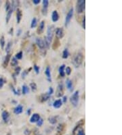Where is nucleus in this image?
<instances>
[{"instance_id":"nucleus-1","label":"nucleus","mask_w":122,"mask_h":135,"mask_svg":"<svg viewBox=\"0 0 122 135\" xmlns=\"http://www.w3.org/2000/svg\"><path fill=\"white\" fill-rule=\"evenodd\" d=\"M83 60H84V55L81 53H78L74 57L73 60V64L75 68H79L82 64Z\"/></svg>"},{"instance_id":"nucleus-2","label":"nucleus","mask_w":122,"mask_h":135,"mask_svg":"<svg viewBox=\"0 0 122 135\" xmlns=\"http://www.w3.org/2000/svg\"><path fill=\"white\" fill-rule=\"evenodd\" d=\"M86 8V1L85 0H79L77 2L76 10L78 14L82 13Z\"/></svg>"},{"instance_id":"nucleus-3","label":"nucleus","mask_w":122,"mask_h":135,"mask_svg":"<svg viewBox=\"0 0 122 135\" xmlns=\"http://www.w3.org/2000/svg\"><path fill=\"white\" fill-rule=\"evenodd\" d=\"M79 91H75L72 96L71 97V102L73 104V106L75 107H77V105L79 104Z\"/></svg>"},{"instance_id":"nucleus-4","label":"nucleus","mask_w":122,"mask_h":135,"mask_svg":"<svg viewBox=\"0 0 122 135\" xmlns=\"http://www.w3.org/2000/svg\"><path fill=\"white\" fill-rule=\"evenodd\" d=\"M54 25H49L48 27V29H47V36L46 38L51 43V42L52 40L54 35Z\"/></svg>"},{"instance_id":"nucleus-5","label":"nucleus","mask_w":122,"mask_h":135,"mask_svg":"<svg viewBox=\"0 0 122 135\" xmlns=\"http://www.w3.org/2000/svg\"><path fill=\"white\" fill-rule=\"evenodd\" d=\"M64 92V88L63 83H60L58 85V87L56 89V96L57 98H61L62 96H63Z\"/></svg>"},{"instance_id":"nucleus-6","label":"nucleus","mask_w":122,"mask_h":135,"mask_svg":"<svg viewBox=\"0 0 122 135\" xmlns=\"http://www.w3.org/2000/svg\"><path fill=\"white\" fill-rule=\"evenodd\" d=\"M73 16V8H71L70 9V10L69 11V12L66 14V18H65V23H64V25L66 27L69 26V23L71 22V20L72 17Z\"/></svg>"},{"instance_id":"nucleus-7","label":"nucleus","mask_w":122,"mask_h":135,"mask_svg":"<svg viewBox=\"0 0 122 135\" xmlns=\"http://www.w3.org/2000/svg\"><path fill=\"white\" fill-rule=\"evenodd\" d=\"M49 1L48 0H43V7L41 9V12L43 15L46 16L48 14V8Z\"/></svg>"},{"instance_id":"nucleus-8","label":"nucleus","mask_w":122,"mask_h":135,"mask_svg":"<svg viewBox=\"0 0 122 135\" xmlns=\"http://www.w3.org/2000/svg\"><path fill=\"white\" fill-rule=\"evenodd\" d=\"M64 36V32L63 29L62 27H58L56 29V36L59 40L62 38Z\"/></svg>"},{"instance_id":"nucleus-9","label":"nucleus","mask_w":122,"mask_h":135,"mask_svg":"<svg viewBox=\"0 0 122 135\" xmlns=\"http://www.w3.org/2000/svg\"><path fill=\"white\" fill-rule=\"evenodd\" d=\"M36 43H37V46H38V47L40 49L41 51H44V49H46L43 40H42L41 38H37L36 39Z\"/></svg>"},{"instance_id":"nucleus-10","label":"nucleus","mask_w":122,"mask_h":135,"mask_svg":"<svg viewBox=\"0 0 122 135\" xmlns=\"http://www.w3.org/2000/svg\"><path fill=\"white\" fill-rule=\"evenodd\" d=\"M44 28H45V21H41L39 23L38 28L37 29V32L38 34H43V31H44Z\"/></svg>"},{"instance_id":"nucleus-11","label":"nucleus","mask_w":122,"mask_h":135,"mask_svg":"<svg viewBox=\"0 0 122 135\" xmlns=\"http://www.w3.org/2000/svg\"><path fill=\"white\" fill-rule=\"evenodd\" d=\"M40 115L38 113H34L30 119V123H37L40 119Z\"/></svg>"},{"instance_id":"nucleus-12","label":"nucleus","mask_w":122,"mask_h":135,"mask_svg":"<svg viewBox=\"0 0 122 135\" xmlns=\"http://www.w3.org/2000/svg\"><path fill=\"white\" fill-rule=\"evenodd\" d=\"M65 130V124H60L57 127V132L60 135H62Z\"/></svg>"},{"instance_id":"nucleus-13","label":"nucleus","mask_w":122,"mask_h":135,"mask_svg":"<svg viewBox=\"0 0 122 135\" xmlns=\"http://www.w3.org/2000/svg\"><path fill=\"white\" fill-rule=\"evenodd\" d=\"M22 16H23V13H22V11L20 10L19 8L16 9V21H17V23H20V21L22 19Z\"/></svg>"},{"instance_id":"nucleus-14","label":"nucleus","mask_w":122,"mask_h":135,"mask_svg":"<svg viewBox=\"0 0 122 135\" xmlns=\"http://www.w3.org/2000/svg\"><path fill=\"white\" fill-rule=\"evenodd\" d=\"M59 19V14L57 10H54L52 14V20L53 22H57Z\"/></svg>"},{"instance_id":"nucleus-15","label":"nucleus","mask_w":122,"mask_h":135,"mask_svg":"<svg viewBox=\"0 0 122 135\" xmlns=\"http://www.w3.org/2000/svg\"><path fill=\"white\" fill-rule=\"evenodd\" d=\"M50 98V96H49L48 93H46V94H41L39 96V100L41 102H44L47 101Z\"/></svg>"},{"instance_id":"nucleus-16","label":"nucleus","mask_w":122,"mask_h":135,"mask_svg":"<svg viewBox=\"0 0 122 135\" xmlns=\"http://www.w3.org/2000/svg\"><path fill=\"white\" fill-rule=\"evenodd\" d=\"M1 117H2V119L4 121V122L6 123V122H8V120L10 119V113H9L8 111H3Z\"/></svg>"},{"instance_id":"nucleus-17","label":"nucleus","mask_w":122,"mask_h":135,"mask_svg":"<svg viewBox=\"0 0 122 135\" xmlns=\"http://www.w3.org/2000/svg\"><path fill=\"white\" fill-rule=\"evenodd\" d=\"M62 105V101L61 99H59V100H56L53 103V107L55 108V109H59L61 108Z\"/></svg>"},{"instance_id":"nucleus-18","label":"nucleus","mask_w":122,"mask_h":135,"mask_svg":"<svg viewBox=\"0 0 122 135\" xmlns=\"http://www.w3.org/2000/svg\"><path fill=\"white\" fill-rule=\"evenodd\" d=\"M60 45H61V42H60V40L59 38H57L56 37V38L54 40V43L52 44V49L54 50H56L59 47H60Z\"/></svg>"},{"instance_id":"nucleus-19","label":"nucleus","mask_w":122,"mask_h":135,"mask_svg":"<svg viewBox=\"0 0 122 135\" xmlns=\"http://www.w3.org/2000/svg\"><path fill=\"white\" fill-rule=\"evenodd\" d=\"M45 74L47 76V79L49 82L52 81V77H51V72H50V68L49 66H47L46 70H45Z\"/></svg>"},{"instance_id":"nucleus-20","label":"nucleus","mask_w":122,"mask_h":135,"mask_svg":"<svg viewBox=\"0 0 122 135\" xmlns=\"http://www.w3.org/2000/svg\"><path fill=\"white\" fill-rule=\"evenodd\" d=\"M23 111V107L22 105H20V104L18 105V106L14 109V113L16 115H19L20 114V113H22Z\"/></svg>"},{"instance_id":"nucleus-21","label":"nucleus","mask_w":122,"mask_h":135,"mask_svg":"<svg viewBox=\"0 0 122 135\" xmlns=\"http://www.w3.org/2000/svg\"><path fill=\"white\" fill-rule=\"evenodd\" d=\"M66 88L69 89V91H72V90L73 89V82L70 79H66Z\"/></svg>"},{"instance_id":"nucleus-22","label":"nucleus","mask_w":122,"mask_h":135,"mask_svg":"<svg viewBox=\"0 0 122 135\" xmlns=\"http://www.w3.org/2000/svg\"><path fill=\"white\" fill-rule=\"evenodd\" d=\"M10 58H11V55L10 54H8L5 56L4 61H3V67L6 68L8 66L9 62H10Z\"/></svg>"},{"instance_id":"nucleus-23","label":"nucleus","mask_w":122,"mask_h":135,"mask_svg":"<svg viewBox=\"0 0 122 135\" xmlns=\"http://www.w3.org/2000/svg\"><path fill=\"white\" fill-rule=\"evenodd\" d=\"M64 70H65V65L64 64H62L60 66L59 69V72L60 75L62 76V77H64L65 76V72H64Z\"/></svg>"},{"instance_id":"nucleus-24","label":"nucleus","mask_w":122,"mask_h":135,"mask_svg":"<svg viewBox=\"0 0 122 135\" xmlns=\"http://www.w3.org/2000/svg\"><path fill=\"white\" fill-rule=\"evenodd\" d=\"M84 124V120H80V121L77 123V124L75 126V128L73 129V135H75V132H76V130H78L79 128L81 127V126H83Z\"/></svg>"},{"instance_id":"nucleus-25","label":"nucleus","mask_w":122,"mask_h":135,"mask_svg":"<svg viewBox=\"0 0 122 135\" xmlns=\"http://www.w3.org/2000/svg\"><path fill=\"white\" fill-rule=\"evenodd\" d=\"M57 118L58 117L57 116H52V117H50L48 118L49 122L52 124H55L56 122H57Z\"/></svg>"},{"instance_id":"nucleus-26","label":"nucleus","mask_w":122,"mask_h":135,"mask_svg":"<svg viewBox=\"0 0 122 135\" xmlns=\"http://www.w3.org/2000/svg\"><path fill=\"white\" fill-rule=\"evenodd\" d=\"M12 12L13 10L12 9H10V10L7 12V15H6V18H5V22H6V23H8V22L10 21V18H11V16H12Z\"/></svg>"},{"instance_id":"nucleus-27","label":"nucleus","mask_w":122,"mask_h":135,"mask_svg":"<svg viewBox=\"0 0 122 135\" xmlns=\"http://www.w3.org/2000/svg\"><path fill=\"white\" fill-rule=\"evenodd\" d=\"M29 91V88L28 86H27L26 85H24L22 87V94L25 95V94H28Z\"/></svg>"},{"instance_id":"nucleus-28","label":"nucleus","mask_w":122,"mask_h":135,"mask_svg":"<svg viewBox=\"0 0 122 135\" xmlns=\"http://www.w3.org/2000/svg\"><path fill=\"white\" fill-rule=\"evenodd\" d=\"M18 4H19V1H13L12 3V6H11L12 8L11 9L14 11L16 8V7L18 6Z\"/></svg>"},{"instance_id":"nucleus-29","label":"nucleus","mask_w":122,"mask_h":135,"mask_svg":"<svg viewBox=\"0 0 122 135\" xmlns=\"http://www.w3.org/2000/svg\"><path fill=\"white\" fill-rule=\"evenodd\" d=\"M37 18H36L35 17H34V18L32 19L31 23H30V27H31V28H34V27H35L37 26Z\"/></svg>"},{"instance_id":"nucleus-30","label":"nucleus","mask_w":122,"mask_h":135,"mask_svg":"<svg viewBox=\"0 0 122 135\" xmlns=\"http://www.w3.org/2000/svg\"><path fill=\"white\" fill-rule=\"evenodd\" d=\"M5 38H4V36H2L1 37V38H0V45H1V48L2 49H3V48L5 47Z\"/></svg>"},{"instance_id":"nucleus-31","label":"nucleus","mask_w":122,"mask_h":135,"mask_svg":"<svg viewBox=\"0 0 122 135\" xmlns=\"http://www.w3.org/2000/svg\"><path fill=\"white\" fill-rule=\"evenodd\" d=\"M69 51L67 49H65L63 51V53H62V58L63 59H67L69 57Z\"/></svg>"},{"instance_id":"nucleus-32","label":"nucleus","mask_w":122,"mask_h":135,"mask_svg":"<svg viewBox=\"0 0 122 135\" xmlns=\"http://www.w3.org/2000/svg\"><path fill=\"white\" fill-rule=\"evenodd\" d=\"M12 46V42L10 41L8 43V44H7V47H6V49H5V51H6V53H7L8 54H9V53H10Z\"/></svg>"},{"instance_id":"nucleus-33","label":"nucleus","mask_w":122,"mask_h":135,"mask_svg":"<svg viewBox=\"0 0 122 135\" xmlns=\"http://www.w3.org/2000/svg\"><path fill=\"white\" fill-rule=\"evenodd\" d=\"M18 64V60L16 59L15 57H13L12 60L11 61V66H17Z\"/></svg>"},{"instance_id":"nucleus-34","label":"nucleus","mask_w":122,"mask_h":135,"mask_svg":"<svg viewBox=\"0 0 122 135\" xmlns=\"http://www.w3.org/2000/svg\"><path fill=\"white\" fill-rule=\"evenodd\" d=\"M31 70H32V68H30L29 69H27V70H25V71H24V72H23V74H22V78H25L26 76L28 74L29 72H30Z\"/></svg>"},{"instance_id":"nucleus-35","label":"nucleus","mask_w":122,"mask_h":135,"mask_svg":"<svg viewBox=\"0 0 122 135\" xmlns=\"http://www.w3.org/2000/svg\"><path fill=\"white\" fill-rule=\"evenodd\" d=\"M30 87L31 88V90L33 91H35L37 89V85H36L35 83H31L30 84Z\"/></svg>"},{"instance_id":"nucleus-36","label":"nucleus","mask_w":122,"mask_h":135,"mask_svg":"<svg viewBox=\"0 0 122 135\" xmlns=\"http://www.w3.org/2000/svg\"><path fill=\"white\" fill-rule=\"evenodd\" d=\"M23 51H20L18 53H16L15 55V58L16 60H21L23 58Z\"/></svg>"},{"instance_id":"nucleus-37","label":"nucleus","mask_w":122,"mask_h":135,"mask_svg":"<svg viewBox=\"0 0 122 135\" xmlns=\"http://www.w3.org/2000/svg\"><path fill=\"white\" fill-rule=\"evenodd\" d=\"M10 8H11V5H10V1H7L5 2V10H6V12H8V11L10 10Z\"/></svg>"},{"instance_id":"nucleus-38","label":"nucleus","mask_w":122,"mask_h":135,"mask_svg":"<svg viewBox=\"0 0 122 135\" xmlns=\"http://www.w3.org/2000/svg\"><path fill=\"white\" fill-rule=\"evenodd\" d=\"M11 89H12V91L14 92V94H15V95H18V96L20 95V91H19V90H17V91H16L15 89V88L12 85H11Z\"/></svg>"},{"instance_id":"nucleus-39","label":"nucleus","mask_w":122,"mask_h":135,"mask_svg":"<svg viewBox=\"0 0 122 135\" xmlns=\"http://www.w3.org/2000/svg\"><path fill=\"white\" fill-rule=\"evenodd\" d=\"M65 74H66L67 75H70L71 73V68L70 67H66V68H65Z\"/></svg>"},{"instance_id":"nucleus-40","label":"nucleus","mask_w":122,"mask_h":135,"mask_svg":"<svg viewBox=\"0 0 122 135\" xmlns=\"http://www.w3.org/2000/svg\"><path fill=\"white\" fill-rule=\"evenodd\" d=\"M4 83H5V81H4L3 78L2 76H0V89L2 88Z\"/></svg>"},{"instance_id":"nucleus-41","label":"nucleus","mask_w":122,"mask_h":135,"mask_svg":"<svg viewBox=\"0 0 122 135\" xmlns=\"http://www.w3.org/2000/svg\"><path fill=\"white\" fill-rule=\"evenodd\" d=\"M20 70H21V68L19 67V66H17V67L15 68V75H18L20 72Z\"/></svg>"},{"instance_id":"nucleus-42","label":"nucleus","mask_w":122,"mask_h":135,"mask_svg":"<svg viewBox=\"0 0 122 135\" xmlns=\"http://www.w3.org/2000/svg\"><path fill=\"white\" fill-rule=\"evenodd\" d=\"M43 119H41V118H40L38 122H37V126H39V127H41V126L43 125Z\"/></svg>"},{"instance_id":"nucleus-43","label":"nucleus","mask_w":122,"mask_h":135,"mask_svg":"<svg viewBox=\"0 0 122 135\" xmlns=\"http://www.w3.org/2000/svg\"><path fill=\"white\" fill-rule=\"evenodd\" d=\"M33 68H34V70H35L36 74H39V66H37V65H34Z\"/></svg>"},{"instance_id":"nucleus-44","label":"nucleus","mask_w":122,"mask_h":135,"mask_svg":"<svg viewBox=\"0 0 122 135\" xmlns=\"http://www.w3.org/2000/svg\"><path fill=\"white\" fill-rule=\"evenodd\" d=\"M77 135H85V133H84V130L83 128H80V129L78 130Z\"/></svg>"},{"instance_id":"nucleus-45","label":"nucleus","mask_w":122,"mask_h":135,"mask_svg":"<svg viewBox=\"0 0 122 135\" xmlns=\"http://www.w3.org/2000/svg\"><path fill=\"white\" fill-rule=\"evenodd\" d=\"M49 96H52V94L54 93V89L52 87H49V89H48V91L47 92Z\"/></svg>"},{"instance_id":"nucleus-46","label":"nucleus","mask_w":122,"mask_h":135,"mask_svg":"<svg viewBox=\"0 0 122 135\" xmlns=\"http://www.w3.org/2000/svg\"><path fill=\"white\" fill-rule=\"evenodd\" d=\"M82 27L84 29H86V16H84L83 21H82Z\"/></svg>"},{"instance_id":"nucleus-47","label":"nucleus","mask_w":122,"mask_h":135,"mask_svg":"<svg viewBox=\"0 0 122 135\" xmlns=\"http://www.w3.org/2000/svg\"><path fill=\"white\" fill-rule=\"evenodd\" d=\"M24 134L25 135H30V131L29 130V129H26V130H25V132H24Z\"/></svg>"},{"instance_id":"nucleus-48","label":"nucleus","mask_w":122,"mask_h":135,"mask_svg":"<svg viewBox=\"0 0 122 135\" xmlns=\"http://www.w3.org/2000/svg\"><path fill=\"white\" fill-rule=\"evenodd\" d=\"M33 2L34 4H36V5H37V4H39V3L41 2V0H33Z\"/></svg>"},{"instance_id":"nucleus-49","label":"nucleus","mask_w":122,"mask_h":135,"mask_svg":"<svg viewBox=\"0 0 122 135\" xmlns=\"http://www.w3.org/2000/svg\"><path fill=\"white\" fill-rule=\"evenodd\" d=\"M62 101L65 103V102H66L67 101V97H66V96H64L63 99L62 100Z\"/></svg>"},{"instance_id":"nucleus-50","label":"nucleus","mask_w":122,"mask_h":135,"mask_svg":"<svg viewBox=\"0 0 122 135\" xmlns=\"http://www.w3.org/2000/svg\"><path fill=\"white\" fill-rule=\"evenodd\" d=\"M21 33H22V30H21L20 29H19L18 30V31H17V34H16V35H17V36H20V34H21Z\"/></svg>"},{"instance_id":"nucleus-51","label":"nucleus","mask_w":122,"mask_h":135,"mask_svg":"<svg viewBox=\"0 0 122 135\" xmlns=\"http://www.w3.org/2000/svg\"><path fill=\"white\" fill-rule=\"evenodd\" d=\"M30 112H31V109H29L28 110H27V115H30Z\"/></svg>"},{"instance_id":"nucleus-52","label":"nucleus","mask_w":122,"mask_h":135,"mask_svg":"<svg viewBox=\"0 0 122 135\" xmlns=\"http://www.w3.org/2000/svg\"><path fill=\"white\" fill-rule=\"evenodd\" d=\"M9 33H10V35H12V34H13V28L10 29V32H9Z\"/></svg>"}]
</instances>
